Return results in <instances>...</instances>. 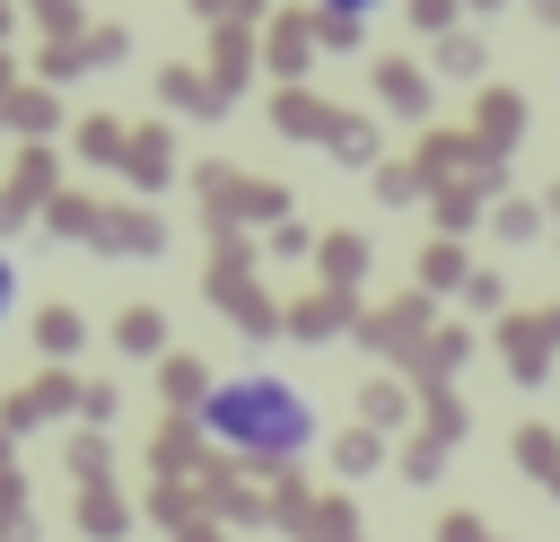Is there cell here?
<instances>
[{
	"instance_id": "1",
	"label": "cell",
	"mask_w": 560,
	"mask_h": 542,
	"mask_svg": "<svg viewBox=\"0 0 560 542\" xmlns=\"http://www.w3.org/2000/svg\"><path fill=\"white\" fill-rule=\"evenodd\" d=\"M192 420H201V437H210L219 455H245V463H298V455L315 446V402H306V385L280 376V367H236V376H219Z\"/></svg>"
},
{
	"instance_id": "2",
	"label": "cell",
	"mask_w": 560,
	"mask_h": 542,
	"mask_svg": "<svg viewBox=\"0 0 560 542\" xmlns=\"http://www.w3.org/2000/svg\"><path fill=\"white\" fill-rule=\"evenodd\" d=\"M368 9H385V0H324V17H341V26H350V17H368Z\"/></svg>"
},
{
	"instance_id": "3",
	"label": "cell",
	"mask_w": 560,
	"mask_h": 542,
	"mask_svg": "<svg viewBox=\"0 0 560 542\" xmlns=\"http://www.w3.org/2000/svg\"><path fill=\"white\" fill-rule=\"evenodd\" d=\"M9 306H18V262L0 254V323H9Z\"/></svg>"
}]
</instances>
